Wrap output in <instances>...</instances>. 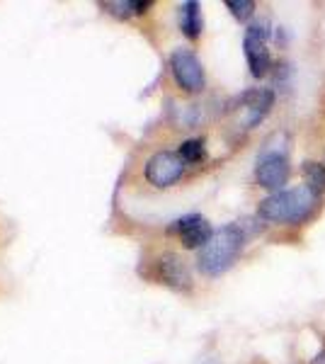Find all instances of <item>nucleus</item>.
Segmentation results:
<instances>
[{
  "instance_id": "14",
  "label": "nucleus",
  "mask_w": 325,
  "mask_h": 364,
  "mask_svg": "<svg viewBox=\"0 0 325 364\" xmlns=\"http://www.w3.org/2000/svg\"><path fill=\"white\" fill-rule=\"evenodd\" d=\"M226 8L240 22H245L247 17H252V13H255V3L252 0H226Z\"/></svg>"
},
{
  "instance_id": "8",
  "label": "nucleus",
  "mask_w": 325,
  "mask_h": 364,
  "mask_svg": "<svg viewBox=\"0 0 325 364\" xmlns=\"http://www.w3.org/2000/svg\"><path fill=\"white\" fill-rule=\"evenodd\" d=\"M272 102H275V95H272L270 90H265V87H257V90H250L245 92L243 100H240V124L245 129H252L257 127L260 122L267 117Z\"/></svg>"
},
{
  "instance_id": "7",
  "label": "nucleus",
  "mask_w": 325,
  "mask_h": 364,
  "mask_svg": "<svg viewBox=\"0 0 325 364\" xmlns=\"http://www.w3.org/2000/svg\"><path fill=\"white\" fill-rule=\"evenodd\" d=\"M173 233H177L180 240H182V245H185V248H190V250H194V248L202 250L204 245L209 243V238L214 236L209 221H206L204 216H199V214L182 216L180 221H175Z\"/></svg>"
},
{
  "instance_id": "11",
  "label": "nucleus",
  "mask_w": 325,
  "mask_h": 364,
  "mask_svg": "<svg viewBox=\"0 0 325 364\" xmlns=\"http://www.w3.org/2000/svg\"><path fill=\"white\" fill-rule=\"evenodd\" d=\"M149 8H151L149 0H144V3H134V0H105L102 3L105 13L119 17V20H129V17H134V15H144Z\"/></svg>"
},
{
  "instance_id": "10",
  "label": "nucleus",
  "mask_w": 325,
  "mask_h": 364,
  "mask_svg": "<svg viewBox=\"0 0 325 364\" xmlns=\"http://www.w3.org/2000/svg\"><path fill=\"white\" fill-rule=\"evenodd\" d=\"M180 27L185 32L187 39H199L204 29V22H202V10H199V3H182L180 5Z\"/></svg>"
},
{
  "instance_id": "12",
  "label": "nucleus",
  "mask_w": 325,
  "mask_h": 364,
  "mask_svg": "<svg viewBox=\"0 0 325 364\" xmlns=\"http://www.w3.org/2000/svg\"><path fill=\"white\" fill-rule=\"evenodd\" d=\"M304 178H306V187L313 190L316 195H323L325 192V166L323 163L309 161L304 163Z\"/></svg>"
},
{
  "instance_id": "13",
  "label": "nucleus",
  "mask_w": 325,
  "mask_h": 364,
  "mask_svg": "<svg viewBox=\"0 0 325 364\" xmlns=\"http://www.w3.org/2000/svg\"><path fill=\"white\" fill-rule=\"evenodd\" d=\"M180 158L185 161V166H194V163H202L206 158V146L202 139H190L180 146Z\"/></svg>"
},
{
  "instance_id": "2",
  "label": "nucleus",
  "mask_w": 325,
  "mask_h": 364,
  "mask_svg": "<svg viewBox=\"0 0 325 364\" xmlns=\"http://www.w3.org/2000/svg\"><path fill=\"white\" fill-rule=\"evenodd\" d=\"M243 240L245 236H243V231H240V226L230 224V226L218 228V231H214V236L209 238V243L199 250L197 267L202 269L204 274H209V277L223 274L235 262V257L240 255Z\"/></svg>"
},
{
  "instance_id": "5",
  "label": "nucleus",
  "mask_w": 325,
  "mask_h": 364,
  "mask_svg": "<svg viewBox=\"0 0 325 364\" xmlns=\"http://www.w3.org/2000/svg\"><path fill=\"white\" fill-rule=\"evenodd\" d=\"M255 178L265 190L282 192L289 178V158L282 149H267L257 158Z\"/></svg>"
},
{
  "instance_id": "6",
  "label": "nucleus",
  "mask_w": 325,
  "mask_h": 364,
  "mask_svg": "<svg viewBox=\"0 0 325 364\" xmlns=\"http://www.w3.org/2000/svg\"><path fill=\"white\" fill-rule=\"evenodd\" d=\"M243 49H245V58L247 66H250V73L255 78H262L270 70V51H267V29L265 25H250L245 32L243 39Z\"/></svg>"
},
{
  "instance_id": "1",
  "label": "nucleus",
  "mask_w": 325,
  "mask_h": 364,
  "mask_svg": "<svg viewBox=\"0 0 325 364\" xmlns=\"http://www.w3.org/2000/svg\"><path fill=\"white\" fill-rule=\"evenodd\" d=\"M318 204V195L306 185L275 192L260 202V216L270 224H299L309 219Z\"/></svg>"
},
{
  "instance_id": "3",
  "label": "nucleus",
  "mask_w": 325,
  "mask_h": 364,
  "mask_svg": "<svg viewBox=\"0 0 325 364\" xmlns=\"http://www.w3.org/2000/svg\"><path fill=\"white\" fill-rule=\"evenodd\" d=\"M170 70H173L175 83L185 92H202L206 85V75L202 61L190 49H175L170 54Z\"/></svg>"
},
{
  "instance_id": "4",
  "label": "nucleus",
  "mask_w": 325,
  "mask_h": 364,
  "mask_svg": "<svg viewBox=\"0 0 325 364\" xmlns=\"http://www.w3.org/2000/svg\"><path fill=\"white\" fill-rule=\"evenodd\" d=\"M182 173H185V161L180 158V154H173V151H158L146 163V180L158 190L175 185L182 178Z\"/></svg>"
},
{
  "instance_id": "9",
  "label": "nucleus",
  "mask_w": 325,
  "mask_h": 364,
  "mask_svg": "<svg viewBox=\"0 0 325 364\" xmlns=\"http://www.w3.org/2000/svg\"><path fill=\"white\" fill-rule=\"evenodd\" d=\"M156 269L158 279L165 282L168 287H173V289H190L192 287L190 269H187L185 260L180 255H175V252H165V255L158 257Z\"/></svg>"
}]
</instances>
